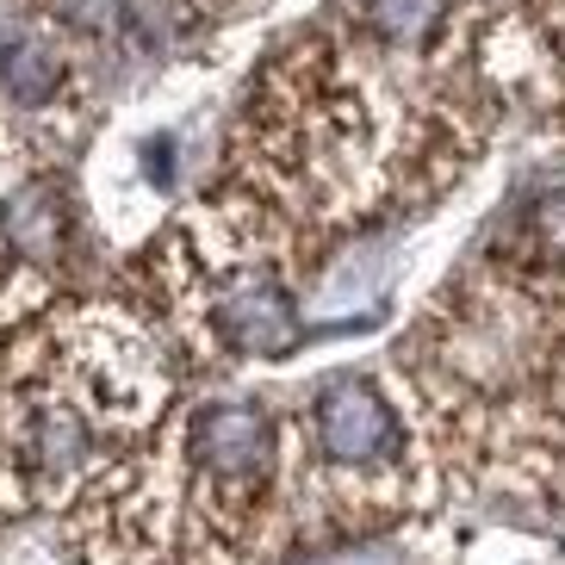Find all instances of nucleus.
Wrapping results in <instances>:
<instances>
[{"instance_id":"obj_4","label":"nucleus","mask_w":565,"mask_h":565,"mask_svg":"<svg viewBox=\"0 0 565 565\" xmlns=\"http://www.w3.org/2000/svg\"><path fill=\"white\" fill-rule=\"evenodd\" d=\"M559 255H565V224H559Z\"/></svg>"},{"instance_id":"obj_3","label":"nucleus","mask_w":565,"mask_h":565,"mask_svg":"<svg viewBox=\"0 0 565 565\" xmlns=\"http://www.w3.org/2000/svg\"><path fill=\"white\" fill-rule=\"evenodd\" d=\"M0 87H7V100L19 113H44L56 106V94L68 87V56L56 51L51 38L38 32H19L0 44Z\"/></svg>"},{"instance_id":"obj_2","label":"nucleus","mask_w":565,"mask_h":565,"mask_svg":"<svg viewBox=\"0 0 565 565\" xmlns=\"http://www.w3.org/2000/svg\"><path fill=\"white\" fill-rule=\"evenodd\" d=\"M479 75L503 113H565V0H484Z\"/></svg>"},{"instance_id":"obj_1","label":"nucleus","mask_w":565,"mask_h":565,"mask_svg":"<svg viewBox=\"0 0 565 565\" xmlns=\"http://www.w3.org/2000/svg\"><path fill=\"white\" fill-rule=\"evenodd\" d=\"M479 13L472 0L429 44L380 38L354 7L286 38L243 100L224 186L311 249L448 200L503 118L479 75Z\"/></svg>"}]
</instances>
